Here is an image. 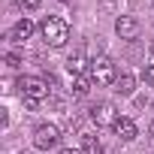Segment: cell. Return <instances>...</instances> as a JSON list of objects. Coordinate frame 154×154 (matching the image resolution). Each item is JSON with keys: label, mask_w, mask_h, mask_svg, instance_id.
I'll use <instances>...</instances> for the list:
<instances>
[{"label": "cell", "mask_w": 154, "mask_h": 154, "mask_svg": "<svg viewBox=\"0 0 154 154\" xmlns=\"http://www.w3.org/2000/svg\"><path fill=\"white\" fill-rule=\"evenodd\" d=\"M39 33H42L45 45H51V48H63L66 39H69V24H66L60 15H45L42 24H39Z\"/></svg>", "instance_id": "6da1fadb"}, {"label": "cell", "mask_w": 154, "mask_h": 154, "mask_svg": "<svg viewBox=\"0 0 154 154\" xmlns=\"http://www.w3.org/2000/svg\"><path fill=\"white\" fill-rule=\"evenodd\" d=\"M88 75H91V82L94 85H115L118 82V66H115V60L112 57H106V54H100V57H94L91 60V69H88Z\"/></svg>", "instance_id": "7a4b0ae2"}, {"label": "cell", "mask_w": 154, "mask_h": 154, "mask_svg": "<svg viewBox=\"0 0 154 154\" xmlns=\"http://www.w3.org/2000/svg\"><path fill=\"white\" fill-rule=\"evenodd\" d=\"M18 88H21V97L24 100H36V103H42L45 97H48V82L45 79H39V75H21L18 79Z\"/></svg>", "instance_id": "3957f363"}, {"label": "cell", "mask_w": 154, "mask_h": 154, "mask_svg": "<svg viewBox=\"0 0 154 154\" xmlns=\"http://www.w3.org/2000/svg\"><path fill=\"white\" fill-rule=\"evenodd\" d=\"M57 142H60V130H57V124H39V127L33 130V145H36L39 151L57 148Z\"/></svg>", "instance_id": "277c9868"}, {"label": "cell", "mask_w": 154, "mask_h": 154, "mask_svg": "<svg viewBox=\"0 0 154 154\" xmlns=\"http://www.w3.org/2000/svg\"><path fill=\"white\" fill-rule=\"evenodd\" d=\"M121 115L115 112V106L112 103H97L94 109H91V121L97 124V127H115V121H118Z\"/></svg>", "instance_id": "5b68a950"}, {"label": "cell", "mask_w": 154, "mask_h": 154, "mask_svg": "<svg viewBox=\"0 0 154 154\" xmlns=\"http://www.w3.org/2000/svg\"><path fill=\"white\" fill-rule=\"evenodd\" d=\"M88 69H91V60L85 57V51H72V54L66 57V72L72 75V79H79V75H88Z\"/></svg>", "instance_id": "8992f818"}, {"label": "cell", "mask_w": 154, "mask_h": 154, "mask_svg": "<svg viewBox=\"0 0 154 154\" xmlns=\"http://www.w3.org/2000/svg\"><path fill=\"white\" fill-rule=\"evenodd\" d=\"M139 30H142V27H139V21H136L133 15H121V18L115 21V33H118L121 39H136Z\"/></svg>", "instance_id": "52a82bcc"}, {"label": "cell", "mask_w": 154, "mask_h": 154, "mask_svg": "<svg viewBox=\"0 0 154 154\" xmlns=\"http://www.w3.org/2000/svg\"><path fill=\"white\" fill-rule=\"evenodd\" d=\"M33 30H36V24L24 15V18H18V21H15V27L9 30V39H12V42H27V39L33 36Z\"/></svg>", "instance_id": "ba28073f"}, {"label": "cell", "mask_w": 154, "mask_h": 154, "mask_svg": "<svg viewBox=\"0 0 154 154\" xmlns=\"http://www.w3.org/2000/svg\"><path fill=\"white\" fill-rule=\"evenodd\" d=\"M112 130H115V136H118L121 142H133V139L139 136V130H136V124H133L130 118H118Z\"/></svg>", "instance_id": "9c48e42d"}, {"label": "cell", "mask_w": 154, "mask_h": 154, "mask_svg": "<svg viewBox=\"0 0 154 154\" xmlns=\"http://www.w3.org/2000/svg\"><path fill=\"white\" fill-rule=\"evenodd\" d=\"M112 91H115L118 97H133V91H136V75H133V72H121L118 82L112 85Z\"/></svg>", "instance_id": "30bf717a"}, {"label": "cell", "mask_w": 154, "mask_h": 154, "mask_svg": "<svg viewBox=\"0 0 154 154\" xmlns=\"http://www.w3.org/2000/svg\"><path fill=\"white\" fill-rule=\"evenodd\" d=\"M91 85H94V82H91V75H79V79H72V88H69V91H72V97H79V100H82V97L91 94Z\"/></svg>", "instance_id": "8fae6325"}, {"label": "cell", "mask_w": 154, "mask_h": 154, "mask_svg": "<svg viewBox=\"0 0 154 154\" xmlns=\"http://www.w3.org/2000/svg\"><path fill=\"white\" fill-rule=\"evenodd\" d=\"M82 154H103L100 139H97V136H91V133H85V136H82Z\"/></svg>", "instance_id": "7c38bea8"}, {"label": "cell", "mask_w": 154, "mask_h": 154, "mask_svg": "<svg viewBox=\"0 0 154 154\" xmlns=\"http://www.w3.org/2000/svg\"><path fill=\"white\" fill-rule=\"evenodd\" d=\"M15 3H18L21 12H36V9L42 6V0H15Z\"/></svg>", "instance_id": "4fadbf2b"}, {"label": "cell", "mask_w": 154, "mask_h": 154, "mask_svg": "<svg viewBox=\"0 0 154 154\" xmlns=\"http://www.w3.org/2000/svg\"><path fill=\"white\" fill-rule=\"evenodd\" d=\"M142 82H145V85H154V63H148V66L142 69Z\"/></svg>", "instance_id": "5bb4252c"}, {"label": "cell", "mask_w": 154, "mask_h": 154, "mask_svg": "<svg viewBox=\"0 0 154 154\" xmlns=\"http://www.w3.org/2000/svg\"><path fill=\"white\" fill-rule=\"evenodd\" d=\"M6 66H12V69L21 66V54H18V51H9V54H6Z\"/></svg>", "instance_id": "9a60e30c"}, {"label": "cell", "mask_w": 154, "mask_h": 154, "mask_svg": "<svg viewBox=\"0 0 154 154\" xmlns=\"http://www.w3.org/2000/svg\"><path fill=\"white\" fill-rule=\"evenodd\" d=\"M60 154H82L79 148H60Z\"/></svg>", "instance_id": "2e32d148"}, {"label": "cell", "mask_w": 154, "mask_h": 154, "mask_svg": "<svg viewBox=\"0 0 154 154\" xmlns=\"http://www.w3.org/2000/svg\"><path fill=\"white\" fill-rule=\"evenodd\" d=\"M151 136H154V121H151Z\"/></svg>", "instance_id": "e0dca14e"}, {"label": "cell", "mask_w": 154, "mask_h": 154, "mask_svg": "<svg viewBox=\"0 0 154 154\" xmlns=\"http://www.w3.org/2000/svg\"><path fill=\"white\" fill-rule=\"evenodd\" d=\"M60 3H69V0H60Z\"/></svg>", "instance_id": "ac0fdd59"}, {"label": "cell", "mask_w": 154, "mask_h": 154, "mask_svg": "<svg viewBox=\"0 0 154 154\" xmlns=\"http://www.w3.org/2000/svg\"><path fill=\"white\" fill-rule=\"evenodd\" d=\"M21 154H27V151H21Z\"/></svg>", "instance_id": "d6986e66"}, {"label": "cell", "mask_w": 154, "mask_h": 154, "mask_svg": "<svg viewBox=\"0 0 154 154\" xmlns=\"http://www.w3.org/2000/svg\"><path fill=\"white\" fill-rule=\"evenodd\" d=\"M151 3H154V0H151Z\"/></svg>", "instance_id": "ffe728a7"}]
</instances>
